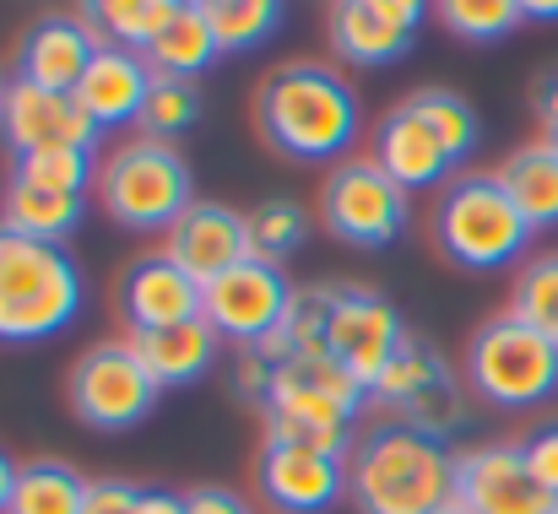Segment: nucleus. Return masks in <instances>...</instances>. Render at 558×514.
Instances as JSON below:
<instances>
[{"mask_svg":"<svg viewBox=\"0 0 558 514\" xmlns=\"http://www.w3.org/2000/svg\"><path fill=\"white\" fill-rule=\"evenodd\" d=\"M369 158L390 173L407 195H412V189H434V184L461 179L456 158L445 152V142L428 131V120H423L407 98H401L396 109H385V120L374 125V152Z\"/></svg>","mask_w":558,"mask_h":514,"instance_id":"18","label":"nucleus"},{"mask_svg":"<svg viewBox=\"0 0 558 514\" xmlns=\"http://www.w3.org/2000/svg\"><path fill=\"white\" fill-rule=\"evenodd\" d=\"M87 217V195H60V189H38L27 179H11L0 195V228L22 233V238H44V244H65Z\"/></svg>","mask_w":558,"mask_h":514,"instance_id":"22","label":"nucleus"},{"mask_svg":"<svg viewBox=\"0 0 558 514\" xmlns=\"http://www.w3.org/2000/svg\"><path fill=\"white\" fill-rule=\"evenodd\" d=\"M11 179H27L38 189H60V195H87L98 184V163L93 152L82 147H54V152H33V158H16Z\"/></svg>","mask_w":558,"mask_h":514,"instance_id":"33","label":"nucleus"},{"mask_svg":"<svg viewBox=\"0 0 558 514\" xmlns=\"http://www.w3.org/2000/svg\"><path fill=\"white\" fill-rule=\"evenodd\" d=\"M114 298H120V315H125L131 336L201 320V282L190 277L185 266H174L163 249H158V255H136V260L120 271Z\"/></svg>","mask_w":558,"mask_h":514,"instance_id":"15","label":"nucleus"},{"mask_svg":"<svg viewBox=\"0 0 558 514\" xmlns=\"http://www.w3.org/2000/svg\"><path fill=\"white\" fill-rule=\"evenodd\" d=\"M211 27H217V44L222 54H250L260 44H271V33L282 27L288 16V0H233V5H217L206 11Z\"/></svg>","mask_w":558,"mask_h":514,"instance_id":"31","label":"nucleus"},{"mask_svg":"<svg viewBox=\"0 0 558 514\" xmlns=\"http://www.w3.org/2000/svg\"><path fill=\"white\" fill-rule=\"evenodd\" d=\"M163 238H169L163 255H169L174 266H185L201 287L217 282L222 271H233L239 260H250L244 211H233V206H222V200H190V211Z\"/></svg>","mask_w":558,"mask_h":514,"instance_id":"17","label":"nucleus"},{"mask_svg":"<svg viewBox=\"0 0 558 514\" xmlns=\"http://www.w3.org/2000/svg\"><path fill=\"white\" fill-rule=\"evenodd\" d=\"M16 477H22V466L0 450V514L11 510V493H16Z\"/></svg>","mask_w":558,"mask_h":514,"instance_id":"39","label":"nucleus"},{"mask_svg":"<svg viewBox=\"0 0 558 514\" xmlns=\"http://www.w3.org/2000/svg\"><path fill=\"white\" fill-rule=\"evenodd\" d=\"M98 49H104V38L93 33L87 16L44 11L16 44V82H33L44 93H76V82L87 76Z\"/></svg>","mask_w":558,"mask_h":514,"instance_id":"16","label":"nucleus"},{"mask_svg":"<svg viewBox=\"0 0 558 514\" xmlns=\"http://www.w3.org/2000/svg\"><path fill=\"white\" fill-rule=\"evenodd\" d=\"M136 514H190V504H185V493H174V488H142Z\"/></svg>","mask_w":558,"mask_h":514,"instance_id":"38","label":"nucleus"},{"mask_svg":"<svg viewBox=\"0 0 558 514\" xmlns=\"http://www.w3.org/2000/svg\"><path fill=\"white\" fill-rule=\"evenodd\" d=\"M147 93H153V65H147V54H136V49H125V44H104L71 98H76V109H82L98 131H114V125H136V120H142Z\"/></svg>","mask_w":558,"mask_h":514,"instance_id":"19","label":"nucleus"},{"mask_svg":"<svg viewBox=\"0 0 558 514\" xmlns=\"http://www.w3.org/2000/svg\"><path fill=\"white\" fill-rule=\"evenodd\" d=\"M87 277L65 244L22 238L0 228V346L54 342L82 320Z\"/></svg>","mask_w":558,"mask_h":514,"instance_id":"3","label":"nucleus"},{"mask_svg":"<svg viewBox=\"0 0 558 514\" xmlns=\"http://www.w3.org/2000/svg\"><path fill=\"white\" fill-rule=\"evenodd\" d=\"M185 504H190V514H255L244 493H233V488H217V482H201V488H190Z\"/></svg>","mask_w":558,"mask_h":514,"instance_id":"36","label":"nucleus"},{"mask_svg":"<svg viewBox=\"0 0 558 514\" xmlns=\"http://www.w3.org/2000/svg\"><path fill=\"white\" fill-rule=\"evenodd\" d=\"M136 504H142V488H136V482H125V477H98V482H87L82 514H136Z\"/></svg>","mask_w":558,"mask_h":514,"instance_id":"34","label":"nucleus"},{"mask_svg":"<svg viewBox=\"0 0 558 514\" xmlns=\"http://www.w3.org/2000/svg\"><path fill=\"white\" fill-rule=\"evenodd\" d=\"M379 5H390L401 22H412V27H423V16H428V0H379Z\"/></svg>","mask_w":558,"mask_h":514,"instance_id":"40","label":"nucleus"},{"mask_svg":"<svg viewBox=\"0 0 558 514\" xmlns=\"http://www.w3.org/2000/svg\"><path fill=\"white\" fill-rule=\"evenodd\" d=\"M195 5H206V11H217V5H233V0H195Z\"/></svg>","mask_w":558,"mask_h":514,"instance_id":"43","label":"nucleus"},{"mask_svg":"<svg viewBox=\"0 0 558 514\" xmlns=\"http://www.w3.org/2000/svg\"><path fill=\"white\" fill-rule=\"evenodd\" d=\"M369 401L396 412L401 423L434 433V439H445L466 417V401H461V384H456L450 363L428 342H417V336H407L401 352L385 363V374L369 384Z\"/></svg>","mask_w":558,"mask_h":514,"instance_id":"11","label":"nucleus"},{"mask_svg":"<svg viewBox=\"0 0 558 514\" xmlns=\"http://www.w3.org/2000/svg\"><path fill=\"white\" fill-rule=\"evenodd\" d=\"M428 16L461 44H505L526 22L521 0H428Z\"/></svg>","mask_w":558,"mask_h":514,"instance_id":"28","label":"nucleus"},{"mask_svg":"<svg viewBox=\"0 0 558 514\" xmlns=\"http://www.w3.org/2000/svg\"><path fill=\"white\" fill-rule=\"evenodd\" d=\"M185 5L190 0H76V16H87L104 44H125L147 54Z\"/></svg>","mask_w":558,"mask_h":514,"instance_id":"25","label":"nucleus"},{"mask_svg":"<svg viewBox=\"0 0 558 514\" xmlns=\"http://www.w3.org/2000/svg\"><path fill=\"white\" fill-rule=\"evenodd\" d=\"M326 33H331V49L337 60L359 65V71H379V65H396L412 54L417 44V27L401 22L390 5L379 0H331L326 5Z\"/></svg>","mask_w":558,"mask_h":514,"instance_id":"20","label":"nucleus"},{"mask_svg":"<svg viewBox=\"0 0 558 514\" xmlns=\"http://www.w3.org/2000/svg\"><path fill=\"white\" fill-rule=\"evenodd\" d=\"M466 390L499 412H532L558 395V346L510 309L483 320L466 342Z\"/></svg>","mask_w":558,"mask_h":514,"instance_id":"6","label":"nucleus"},{"mask_svg":"<svg viewBox=\"0 0 558 514\" xmlns=\"http://www.w3.org/2000/svg\"><path fill=\"white\" fill-rule=\"evenodd\" d=\"M222 60V44H217V27L206 16V5L190 0L185 11L163 27V38L147 49V65L153 76H174V82H201L211 65Z\"/></svg>","mask_w":558,"mask_h":514,"instance_id":"23","label":"nucleus"},{"mask_svg":"<svg viewBox=\"0 0 558 514\" xmlns=\"http://www.w3.org/2000/svg\"><path fill=\"white\" fill-rule=\"evenodd\" d=\"M87 504V477L65 461H27L11 493L5 514H82Z\"/></svg>","mask_w":558,"mask_h":514,"instance_id":"26","label":"nucleus"},{"mask_svg":"<svg viewBox=\"0 0 558 514\" xmlns=\"http://www.w3.org/2000/svg\"><path fill=\"white\" fill-rule=\"evenodd\" d=\"M526 22H558V0H521Z\"/></svg>","mask_w":558,"mask_h":514,"instance_id":"41","label":"nucleus"},{"mask_svg":"<svg viewBox=\"0 0 558 514\" xmlns=\"http://www.w3.org/2000/svg\"><path fill=\"white\" fill-rule=\"evenodd\" d=\"M201 120V87L195 82H174V76H153V93L142 103V136L158 142H180L190 125Z\"/></svg>","mask_w":558,"mask_h":514,"instance_id":"32","label":"nucleus"},{"mask_svg":"<svg viewBox=\"0 0 558 514\" xmlns=\"http://www.w3.org/2000/svg\"><path fill=\"white\" fill-rule=\"evenodd\" d=\"M532 222L499 184V173H461L434 200V244L461 271H505L526 255Z\"/></svg>","mask_w":558,"mask_h":514,"instance_id":"4","label":"nucleus"},{"mask_svg":"<svg viewBox=\"0 0 558 514\" xmlns=\"http://www.w3.org/2000/svg\"><path fill=\"white\" fill-rule=\"evenodd\" d=\"M131 346L142 352V363L153 368V379L163 390H185L217 368L222 336L206 320H185V326H169V331H142V336H131Z\"/></svg>","mask_w":558,"mask_h":514,"instance_id":"21","label":"nucleus"},{"mask_svg":"<svg viewBox=\"0 0 558 514\" xmlns=\"http://www.w3.org/2000/svg\"><path fill=\"white\" fill-rule=\"evenodd\" d=\"M98 125L76 109L71 93H44L33 82H5L0 98V142L11 158H33V152H54V147H82L98 152Z\"/></svg>","mask_w":558,"mask_h":514,"instance_id":"14","label":"nucleus"},{"mask_svg":"<svg viewBox=\"0 0 558 514\" xmlns=\"http://www.w3.org/2000/svg\"><path fill=\"white\" fill-rule=\"evenodd\" d=\"M163 384L153 379V368L142 363V352L131 342H98L87 346L71 374H65V406L82 428L93 433H125L142 428L158 406Z\"/></svg>","mask_w":558,"mask_h":514,"instance_id":"7","label":"nucleus"},{"mask_svg":"<svg viewBox=\"0 0 558 514\" xmlns=\"http://www.w3.org/2000/svg\"><path fill=\"white\" fill-rule=\"evenodd\" d=\"M407 103L428 120V131L445 142V152L456 158V169L472 163V152L483 142V120H477V109L461 93H450V87H417V93H407Z\"/></svg>","mask_w":558,"mask_h":514,"instance_id":"27","label":"nucleus"},{"mask_svg":"<svg viewBox=\"0 0 558 514\" xmlns=\"http://www.w3.org/2000/svg\"><path fill=\"white\" fill-rule=\"evenodd\" d=\"M260 142L288 163H348L364 131L353 82L326 60H288L255 93Z\"/></svg>","mask_w":558,"mask_h":514,"instance_id":"1","label":"nucleus"},{"mask_svg":"<svg viewBox=\"0 0 558 514\" xmlns=\"http://www.w3.org/2000/svg\"><path fill=\"white\" fill-rule=\"evenodd\" d=\"M456 493V455L445 439L390 417L348 455V499L359 514H434Z\"/></svg>","mask_w":558,"mask_h":514,"instance_id":"2","label":"nucleus"},{"mask_svg":"<svg viewBox=\"0 0 558 514\" xmlns=\"http://www.w3.org/2000/svg\"><path fill=\"white\" fill-rule=\"evenodd\" d=\"M494 173H499V184L510 189V200L521 206V217H526L537 233H543V228H558V152L548 142L515 147Z\"/></svg>","mask_w":558,"mask_h":514,"instance_id":"24","label":"nucleus"},{"mask_svg":"<svg viewBox=\"0 0 558 514\" xmlns=\"http://www.w3.org/2000/svg\"><path fill=\"white\" fill-rule=\"evenodd\" d=\"M510 315L526 320L532 331H543L558 346V249L554 255H537L515 271V287H510Z\"/></svg>","mask_w":558,"mask_h":514,"instance_id":"30","label":"nucleus"},{"mask_svg":"<svg viewBox=\"0 0 558 514\" xmlns=\"http://www.w3.org/2000/svg\"><path fill=\"white\" fill-rule=\"evenodd\" d=\"M532 109H537L543 131H548V125H558V65H548V71L532 82Z\"/></svg>","mask_w":558,"mask_h":514,"instance_id":"37","label":"nucleus"},{"mask_svg":"<svg viewBox=\"0 0 558 514\" xmlns=\"http://www.w3.org/2000/svg\"><path fill=\"white\" fill-rule=\"evenodd\" d=\"M548 514H558V499H554V510H548Z\"/></svg>","mask_w":558,"mask_h":514,"instance_id":"45","label":"nucleus"},{"mask_svg":"<svg viewBox=\"0 0 558 514\" xmlns=\"http://www.w3.org/2000/svg\"><path fill=\"white\" fill-rule=\"evenodd\" d=\"M315 298H320V315H326V331H320L326 352L369 390L385 374V363L407 342L396 304L374 287H359V282H326V287H315Z\"/></svg>","mask_w":558,"mask_h":514,"instance_id":"9","label":"nucleus"},{"mask_svg":"<svg viewBox=\"0 0 558 514\" xmlns=\"http://www.w3.org/2000/svg\"><path fill=\"white\" fill-rule=\"evenodd\" d=\"M244 228H250V260L282 266L288 255L304 249V238H310V211H304L299 200L277 195V200H260L255 211H244Z\"/></svg>","mask_w":558,"mask_h":514,"instance_id":"29","label":"nucleus"},{"mask_svg":"<svg viewBox=\"0 0 558 514\" xmlns=\"http://www.w3.org/2000/svg\"><path fill=\"white\" fill-rule=\"evenodd\" d=\"M190 200V163L174 142L131 136L98 169V206L131 233H169Z\"/></svg>","mask_w":558,"mask_h":514,"instance_id":"5","label":"nucleus"},{"mask_svg":"<svg viewBox=\"0 0 558 514\" xmlns=\"http://www.w3.org/2000/svg\"><path fill=\"white\" fill-rule=\"evenodd\" d=\"M299 309V287L271 260H239L217 282L201 287V320L233 346H250L271 331H282Z\"/></svg>","mask_w":558,"mask_h":514,"instance_id":"10","label":"nucleus"},{"mask_svg":"<svg viewBox=\"0 0 558 514\" xmlns=\"http://www.w3.org/2000/svg\"><path fill=\"white\" fill-rule=\"evenodd\" d=\"M255 488L277 514H331L348 499V455L266 433L255 455Z\"/></svg>","mask_w":558,"mask_h":514,"instance_id":"12","label":"nucleus"},{"mask_svg":"<svg viewBox=\"0 0 558 514\" xmlns=\"http://www.w3.org/2000/svg\"><path fill=\"white\" fill-rule=\"evenodd\" d=\"M434 514H466V510H461V504H456V499H450V504H445V510H434Z\"/></svg>","mask_w":558,"mask_h":514,"instance_id":"44","label":"nucleus"},{"mask_svg":"<svg viewBox=\"0 0 558 514\" xmlns=\"http://www.w3.org/2000/svg\"><path fill=\"white\" fill-rule=\"evenodd\" d=\"M521 450H526V461H532L537 482H543V488L558 499V423H543V428H537Z\"/></svg>","mask_w":558,"mask_h":514,"instance_id":"35","label":"nucleus"},{"mask_svg":"<svg viewBox=\"0 0 558 514\" xmlns=\"http://www.w3.org/2000/svg\"><path fill=\"white\" fill-rule=\"evenodd\" d=\"M407 189L374 158H348L320 184V222L348 249H390L407 233Z\"/></svg>","mask_w":558,"mask_h":514,"instance_id":"8","label":"nucleus"},{"mask_svg":"<svg viewBox=\"0 0 558 514\" xmlns=\"http://www.w3.org/2000/svg\"><path fill=\"white\" fill-rule=\"evenodd\" d=\"M456 504L466 514H548L554 493L537 482L521 444H472L456 450Z\"/></svg>","mask_w":558,"mask_h":514,"instance_id":"13","label":"nucleus"},{"mask_svg":"<svg viewBox=\"0 0 558 514\" xmlns=\"http://www.w3.org/2000/svg\"><path fill=\"white\" fill-rule=\"evenodd\" d=\"M543 142H548V147L558 152V125H548V131H543Z\"/></svg>","mask_w":558,"mask_h":514,"instance_id":"42","label":"nucleus"},{"mask_svg":"<svg viewBox=\"0 0 558 514\" xmlns=\"http://www.w3.org/2000/svg\"><path fill=\"white\" fill-rule=\"evenodd\" d=\"M0 98H5V82H0Z\"/></svg>","mask_w":558,"mask_h":514,"instance_id":"46","label":"nucleus"}]
</instances>
